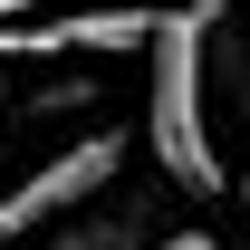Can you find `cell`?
<instances>
[{
	"label": "cell",
	"instance_id": "3957f363",
	"mask_svg": "<svg viewBox=\"0 0 250 250\" xmlns=\"http://www.w3.org/2000/svg\"><path fill=\"white\" fill-rule=\"evenodd\" d=\"M39 250H145V212H67L39 231Z\"/></svg>",
	"mask_w": 250,
	"mask_h": 250
},
{
	"label": "cell",
	"instance_id": "8992f818",
	"mask_svg": "<svg viewBox=\"0 0 250 250\" xmlns=\"http://www.w3.org/2000/svg\"><path fill=\"white\" fill-rule=\"evenodd\" d=\"M241 212H250V183H241Z\"/></svg>",
	"mask_w": 250,
	"mask_h": 250
},
{
	"label": "cell",
	"instance_id": "6da1fadb",
	"mask_svg": "<svg viewBox=\"0 0 250 250\" xmlns=\"http://www.w3.org/2000/svg\"><path fill=\"white\" fill-rule=\"evenodd\" d=\"M212 29H221V0H183V10H154V39L135 48L145 58V145L173 192L231 183L212 154Z\"/></svg>",
	"mask_w": 250,
	"mask_h": 250
},
{
	"label": "cell",
	"instance_id": "7a4b0ae2",
	"mask_svg": "<svg viewBox=\"0 0 250 250\" xmlns=\"http://www.w3.org/2000/svg\"><path fill=\"white\" fill-rule=\"evenodd\" d=\"M125 154H135V135H125V125H96V135H77V145H58L39 173H20V183L0 192V241H39L48 221L87 212L96 192L116 183V164H125Z\"/></svg>",
	"mask_w": 250,
	"mask_h": 250
},
{
	"label": "cell",
	"instance_id": "5b68a950",
	"mask_svg": "<svg viewBox=\"0 0 250 250\" xmlns=\"http://www.w3.org/2000/svg\"><path fill=\"white\" fill-rule=\"evenodd\" d=\"M0 125H10V87H0Z\"/></svg>",
	"mask_w": 250,
	"mask_h": 250
},
{
	"label": "cell",
	"instance_id": "277c9868",
	"mask_svg": "<svg viewBox=\"0 0 250 250\" xmlns=\"http://www.w3.org/2000/svg\"><path fill=\"white\" fill-rule=\"evenodd\" d=\"M145 250H221L212 231H164V241H145Z\"/></svg>",
	"mask_w": 250,
	"mask_h": 250
}]
</instances>
